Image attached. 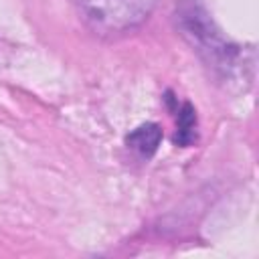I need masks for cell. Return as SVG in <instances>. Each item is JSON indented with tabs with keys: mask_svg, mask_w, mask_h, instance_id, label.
Instances as JSON below:
<instances>
[{
	"mask_svg": "<svg viewBox=\"0 0 259 259\" xmlns=\"http://www.w3.org/2000/svg\"><path fill=\"white\" fill-rule=\"evenodd\" d=\"M174 22L180 36L206 65L223 71L233 65L239 51L221 34L202 0H178L174 6Z\"/></svg>",
	"mask_w": 259,
	"mask_h": 259,
	"instance_id": "1",
	"label": "cell"
},
{
	"mask_svg": "<svg viewBox=\"0 0 259 259\" xmlns=\"http://www.w3.org/2000/svg\"><path fill=\"white\" fill-rule=\"evenodd\" d=\"M158 0H79L83 20L99 34H121L140 26Z\"/></svg>",
	"mask_w": 259,
	"mask_h": 259,
	"instance_id": "2",
	"label": "cell"
},
{
	"mask_svg": "<svg viewBox=\"0 0 259 259\" xmlns=\"http://www.w3.org/2000/svg\"><path fill=\"white\" fill-rule=\"evenodd\" d=\"M160 142H162V130L154 121L142 123L125 136V146L130 150H134L136 154H140L142 158H152L156 154Z\"/></svg>",
	"mask_w": 259,
	"mask_h": 259,
	"instance_id": "3",
	"label": "cell"
},
{
	"mask_svg": "<svg viewBox=\"0 0 259 259\" xmlns=\"http://www.w3.org/2000/svg\"><path fill=\"white\" fill-rule=\"evenodd\" d=\"M174 142L178 146H182V148H188V146H192L196 142V111L188 101L182 103L178 113H176Z\"/></svg>",
	"mask_w": 259,
	"mask_h": 259,
	"instance_id": "4",
	"label": "cell"
}]
</instances>
